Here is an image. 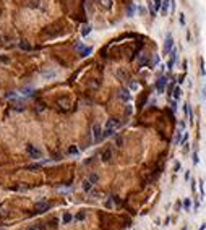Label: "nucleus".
<instances>
[{"mask_svg": "<svg viewBox=\"0 0 206 230\" xmlns=\"http://www.w3.org/2000/svg\"><path fill=\"white\" fill-rule=\"evenodd\" d=\"M119 126H120V122H119V120H115V118H109L107 122H105L104 130H112L114 133H115Z\"/></svg>", "mask_w": 206, "mask_h": 230, "instance_id": "obj_2", "label": "nucleus"}, {"mask_svg": "<svg viewBox=\"0 0 206 230\" xmlns=\"http://www.w3.org/2000/svg\"><path fill=\"white\" fill-rule=\"evenodd\" d=\"M101 5L104 8H110L112 7V0H101Z\"/></svg>", "mask_w": 206, "mask_h": 230, "instance_id": "obj_18", "label": "nucleus"}, {"mask_svg": "<svg viewBox=\"0 0 206 230\" xmlns=\"http://www.w3.org/2000/svg\"><path fill=\"white\" fill-rule=\"evenodd\" d=\"M190 206H191V201H190V199H185V201H183V207H185V211L190 209Z\"/></svg>", "mask_w": 206, "mask_h": 230, "instance_id": "obj_23", "label": "nucleus"}, {"mask_svg": "<svg viewBox=\"0 0 206 230\" xmlns=\"http://www.w3.org/2000/svg\"><path fill=\"white\" fill-rule=\"evenodd\" d=\"M138 88H140V84H138L137 81H132V83H130V86H128V89H132V91H137Z\"/></svg>", "mask_w": 206, "mask_h": 230, "instance_id": "obj_19", "label": "nucleus"}, {"mask_svg": "<svg viewBox=\"0 0 206 230\" xmlns=\"http://www.w3.org/2000/svg\"><path fill=\"white\" fill-rule=\"evenodd\" d=\"M172 49H174V38H172V34H167L166 42H164V54H170Z\"/></svg>", "mask_w": 206, "mask_h": 230, "instance_id": "obj_3", "label": "nucleus"}, {"mask_svg": "<svg viewBox=\"0 0 206 230\" xmlns=\"http://www.w3.org/2000/svg\"><path fill=\"white\" fill-rule=\"evenodd\" d=\"M49 207H51V204L46 203V201H44V203H38L36 204V212L38 214L39 212H46V211H49Z\"/></svg>", "mask_w": 206, "mask_h": 230, "instance_id": "obj_7", "label": "nucleus"}, {"mask_svg": "<svg viewBox=\"0 0 206 230\" xmlns=\"http://www.w3.org/2000/svg\"><path fill=\"white\" fill-rule=\"evenodd\" d=\"M26 151H28V154H29V157H33V159H39V157L42 156V151L38 149L34 144H28L26 146Z\"/></svg>", "mask_w": 206, "mask_h": 230, "instance_id": "obj_1", "label": "nucleus"}, {"mask_svg": "<svg viewBox=\"0 0 206 230\" xmlns=\"http://www.w3.org/2000/svg\"><path fill=\"white\" fill-rule=\"evenodd\" d=\"M158 62H159V57H158V55H156V57H154V59L151 60V68H154V65H156V63H158Z\"/></svg>", "mask_w": 206, "mask_h": 230, "instance_id": "obj_25", "label": "nucleus"}, {"mask_svg": "<svg viewBox=\"0 0 206 230\" xmlns=\"http://www.w3.org/2000/svg\"><path fill=\"white\" fill-rule=\"evenodd\" d=\"M117 76L122 78V80H127V73H125L123 70H119V71H117Z\"/></svg>", "mask_w": 206, "mask_h": 230, "instance_id": "obj_22", "label": "nucleus"}, {"mask_svg": "<svg viewBox=\"0 0 206 230\" xmlns=\"http://www.w3.org/2000/svg\"><path fill=\"white\" fill-rule=\"evenodd\" d=\"M68 153H70V154H78V149L73 146V148H70V149H68Z\"/></svg>", "mask_w": 206, "mask_h": 230, "instance_id": "obj_30", "label": "nucleus"}, {"mask_svg": "<svg viewBox=\"0 0 206 230\" xmlns=\"http://www.w3.org/2000/svg\"><path fill=\"white\" fill-rule=\"evenodd\" d=\"M135 10H137V7H135L133 3H130L128 8H127V15H128V16H133V15H135Z\"/></svg>", "mask_w": 206, "mask_h": 230, "instance_id": "obj_14", "label": "nucleus"}, {"mask_svg": "<svg viewBox=\"0 0 206 230\" xmlns=\"http://www.w3.org/2000/svg\"><path fill=\"white\" fill-rule=\"evenodd\" d=\"M89 33H91V26H89V24H86V26L83 28V31H81V34H83V36H88Z\"/></svg>", "mask_w": 206, "mask_h": 230, "instance_id": "obj_20", "label": "nucleus"}, {"mask_svg": "<svg viewBox=\"0 0 206 230\" xmlns=\"http://www.w3.org/2000/svg\"><path fill=\"white\" fill-rule=\"evenodd\" d=\"M146 60H148V59H146V55H143V57H141V59H140V65L143 67L145 63H146Z\"/></svg>", "mask_w": 206, "mask_h": 230, "instance_id": "obj_29", "label": "nucleus"}, {"mask_svg": "<svg viewBox=\"0 0 206 230\" xmlns=\"http://www.w3.org/2000/svg\"><path fill=\"white\" fill-rule=\"evenodd\" d=\"M117 146H122V138H117Z\"/></svg>", "mask_w": 206, "mask_h": 230, "instance_id": "obj_38", "label": "nucleus"}, {"mask_svg": "<svg viewBox=\"0 0 206 230\" xmlns=\"http://www.w3.org/2000/svg\"><path fill=\"white\" fill-rule=\"evenodd\" d=\"M0 62H8V57H0Z\"/></svg>", "mask_w": 206, "mask_h": 230, "instance_id": "obj_37", "label": "nucleus"}, {"mask_svg": "<svg viewBox=\"0 0 206 230\" xmlns=\"http://www.w3.org/2000/svg\"><path fill=\"white\" fill-rule=\"evenodd\" d=\"M93 138H94L96 143H99L102 139V130H101V126H99L97 123H94V126H93Z\"/></svg>", "mask_w": 206, "mask_h": 230, "instance_id": "obj_5", "label": "nucleus"}, {"mask_svg": "<svg viewBox=\"0 0 206 230\" xmlns=\"http://www.w3.org/2000/svg\"><path fill=\"white\" fill-rule=\"evenodd\" d=\"M83 190L84 191H91V190H93V183H91L89 180H84L83 182Z\"/></svg>", "mask_w": 206, "mask_h": 230, "instance_id": "obj_12", "label": "nucleus"}, {"mask_svg": "<svg viewBox=\"0 0 206 230\" xmlns=\"http://www.w3.org/2000/svg\"><path fill=\"white\" fill-rule=\"evenodd\" d=\"M166 86H167V78H166V76H161L159 80H158V83H156V89H158L159 94H162V92H164Z\"/></svg>", "mask_w": 206, "mask_h": 230, "instance_id": "obj_4", "label": "nucleus"}, {"mask_svg": "<svg viewBox=\"0 0 206 230\" xmlns=\"http://www.w3.org/2000/svg\"><path fill=\"white\" fill-rule=\"evenodd\" d=\"M91 52H93V49H91V47H84V49L81 50V54H80V55H81V57H88Z\"/></svg>", "mask_w": 206, "mask_h": 230, "instance_id": "obj_15", "label": "nucleus"}, {"mask_svg": "<svg viewBox=\"0 0 206 230\" xmlns=\"http://www.w3.org/2000/svg\"><path fill=\"white\" fill-rule=\"evenodd\" d=\"M26 230H38V227H29V228H26Z\"/></svg>", "mask_w": 206, "mask_h": 230, "instance_id": "obj_40", "label": "nucleus"}, {"mask_svg": "<svg viewBox=\"0 0 206 230\" xmlns=\"http://www.w3.org/2000/svg\"><path fill=\"white\" fill-rule=\"evenodd\" d=\"M110 157H112V151H110V149H105L104 153H102V157H101V159H102L104 162H109Z\"/></svg>", "mask_w": 206, "mask_h": 230, "instance_id": "obj_10", "label": "nucleus"}, {"mask_svg": "<svg viewBox=\"0 0 206 230\" xmlns=\"http://www.w3.org/2000/svg\"><path fill=\"white\" fill-rule=\"evenodd\" d=\"M119 96H120V99H122V100L128 102V100H130V89H122Z\"/></svg>", "mask_w": 206, "mask_h": 230, "instance_id": "obj_8", "label": "nucleus"}, {"mask_svg": "<svg viewBox=\"0 0 206 230\" xmlns=\"http://www.w3.org/2000/svg\"><path fill=\"white\" fill-rule=\"evenodd\" d=\"M76 219L78 220H84V219H86V214H84V212H78L76 214Z\"/></svg>", "mask_w": 206, "mask_h": 230, "instance_id": "obj_24", "label": "nucleus"}, {"mask_svg": "<svg viewBox=\"0 0 206 230\" xmlns=\"http://www.w3.org/2000/svg\"><path fill=\"white\" fill-rule=\"evenodd\" d=\"M169 5H170V0H162V7H161V13L162 15H167V11H169Z\"/></svg>", "mask_w": 206, "mask_h": 230, "instance_id": "obj_9", "label": "nucleus"}, {"mask_svg": "<svg viewBox=\"0 0 206 230\" xmlns=\"http://www.w3.org/2000/svg\"><path fill=\"white\" fill-rule=\"evenodd\" d=\"M91 195H93V196H96V198H99V191H96V190H91Z\"/></svg>", "mask_w": 206, "mask_h": 230, "instance_id": "obj_32", "label": "nucleus"}, {"mask_svg": "<svg viewBox=\"0 0 206 230\" xmlns=\"http://www.w3.org/2000/svg\"><path fill=\"white\" fill-rule=\"evenodd\" d=\"M7 214H8V211H7V209H2V211H0V217H3V215H7Z\"/></svg>", "mask_w": 206, "mask_h": 230, "instance_id": "obj_33", "label": "nucleus"}, {"mask_svg": "<svg viewBox=\"0 0 206 230\" xmlns=\"http://www.w3.org/2000/svg\"><path fill=\"white\" fill-rule=\"evenodd\" d=\"M72 219H73V215L70 214V212H65V214H63V217H62L63 224H68V222H72Z\"/></svg>", "mask_w": 206, "mask_h": 230, "instance_id": "obj_13", "label": "nucleus"}, {"mask_svg": "<svg viewBox=\"0 0 206 230\" xmlns=\"http://www.w3.org/2000/svg\"><path fill=\"white\" fill-rule=\"evenodd\" d=\"M182 230H188V228H187V227H183V228H182Z\"/></svg>", "mask_w": 206, "mask_h": 230, "instance_id": "obj_41", "label": "nucleus"}, {"mask_svg": "<svg viewBox=\"0 0 206 230\" xmlns=\"http://www.w3.org/2000/svg\"><path fill=\"white\" fill-rule=\"evenodd\" d=\"M23 94H25V96H31V94H33V89H28V88L23 89Z\"/></svg>", "mask_w": 206, "mask_h": 230, "instance_id": "obj_28", "label": "nucleus"}, {"mask_svg": "<svg viewBox=\"0 0 206 230\" xmlns=\"http://www.w3.org/2000/svg\"><path fill=\"white\" fill-rule=\"evenodd\" d=\"M200 193H201V198H204V185H203V182H200Z\"/></svg>", "mask_w": 206, "mask_h": 230, "instance_id": "obj_26", "label": "nucleus"}, {"mask_svg": "<svg viewBox=\"0 0 206 230\" xmlns=\"http://www.w3.org/2000/svg\"><path fill=\"white\" fill-rule=\"evenodd\" d=\"M200 230H206V224H203V225L200 227Z\"/></svg>", "mask_w": 206, "mask_h": 230, "instance_id": "obj_39", "label": "nucleus"}, {"mask_svg": "<svg viewBox=\"0 0 206 230\" xmlns=\"http://www.w3.org/2000/svg\"><path fill=\"white\" fill-rule=\"evenodd\" d=\"M180 170V162H175V172Z\"/></svg>", "mask_w": 206, "mask_h": 230, "instance_id": "obj_34", "label": "nucleus"}, {"mask_svg": "<svg viewBox=\"0 0 206 230\" xmlns=\"http://www.w3.org/2000/svg\"><path fill=\"white\" fill-rule=\"evenodd\" d=\"M180 24H185V16L180 15Z\"/></svg>", "mask_w": 206, "mask_h": 230, "instance_id": "obj_35", "label": "nucleus"}, {"mask_svg": "<svg viewBox=\"0 0 206 230\" xmlns=\"http://www.w3.org/2000/svg\"><path fill=\"white\" fill-rule=\"evenodd\" d=\"M88 180H89L91 183L94 185V183H97V180H99V175H97V174H91V175H89V178H88Z\"/></svg>", "mask_w": 206, "mask_h": 230, "instance_id": "obj_17", "label": "nucleus"}, {"mask_svg": "<svg viewBox=\"0 0 206 230\" xmlns=\"http://www.w3.org/2000/svg\"><path fill=\"white\" fill-rule=\"evenodd\" d=\"M42 75H44L46 78H52V76H55L57 73H55V71H51V73H46V71H44V73H42Z\"/></svg>", "mask_w": 206, "mask_h": 230, "instance_id": "obj_27", "label": "nucleus"}, {"mask_svg": "<svg viewBox=\"0 0 206 230\" xmlns=\"http://www.w3.org/2000/svg\"><path fill=\"white\" fill-rule=\"evenodd\" d=\"M0 230H3V228H0Z\"/></svg>", "mask_w": 206, "mask_h": 230, "instance_id": "obj_42", "label": "nucleus"}, {"mask_svg": "<svg viewBox=\"0 0 206 230\" xmlns=\"http://www.w3.org/2000/svg\"><path fill=\"white\" fill-rule=\"evenodd\" d=\"M180 143H182V131L175 135V144H180Z\"/></svg>", "mask_w": 206, "mask_h": 230, "instance_id": "obj_21", "label": "nucleus"}, {"mask_svg": "<svg viewBox=\"0 0 206 230\" xmlns=\"http://www.w3.org/2000/svg\"><path fill=\"white\" fill-rule=\"evenodd\" d=\"M198 161H200V159H198V154L193 153V164H198Z\"/></svg>", "mask_w": 206, "mask_h": 230, "instance_id": "obj_31", "label": "nucleus"}, {"mask_svg": "<svg viewBox=\"0 0 206 230\" xmlns=\"http://www.w3.org/2000/svg\"><path fill=\"white\" fill-rule=\"evenodd\" d=\"M175 60H177V49H172V50H170V60H169V63H167V68H169V70L174 68Z\"/></svg>", "mask_w": 206, "mask_h": 230, "instance_id": "obj_6", "label": "nucleus"}, {"mask_svg": "<svg viewBox=\"0 0 206 230\" xmlns=\"http://www.w3.org/2000/svg\"><path fill=\"white\" fill-rule=\"evenodd\" d=\"M175 109H177V104H175V100H172V112H175Z\"/></svg>", "mask_w": 206, "mask_h": 230, "instance_id": "obj_36", "label": "nucleus"}, {"mask_svg": "<svg viewBox=\"0 0 206 230\" xmlns=\"http://www.w3.org/2000/svg\"><path fill=\"white\" fill-rule=\"evenodd\" d=\"M172 96H174V99H179V97L182 96V89L179 88V86H177V88L174 89V92H172Z\"/></svg>", "mask_w": 206, "mask_h": 230, "instance_id": "obj_16", "label": "nucleus"}, {"mask_svg": "<svg viewBox=\"0 0 206 230\" xmlns=\"http://www.w3.org/2000/svg\"><path fill=\"white\" fill-rule=\"evenodd\" d=\"M20 47L23 49V50H28V52L31 50V44H29L28 41H21V42H20Z\"/></svg>", "mask_w": 206, "mask_h": 230, "instance_id": "obj_11", "label": "nucleus"}, {"mask_svg": "<svg viewBox=\"0 0 206 230\" xmlns=\"http://www.w3.org/2000/svg\"><path fill=\"white\" fill-rule=\"evenodd\" d=\"M0 39H2V38H0Z\"/></svg>", "mask_w": 206, "mask_h": 230, "instance_id": "obj_43", "label": "nucleus"}]
</instances>
